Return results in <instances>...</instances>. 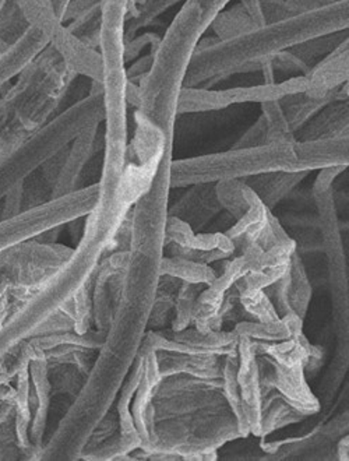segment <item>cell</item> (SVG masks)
Returning a JSON list of instances; mask_svg holds the SVG:
<instances>
[{
	"instance_id": "2e32d148",
	"label": "cell",
	"mask_w": 349,
	"mask_h": 461,
	"mask_svg": "<svg viewBox=\"0 0 349 461\" xmlns=\"http://www.w3.org/2000/svg\"><path fill=\"white\" fill-rule=\"evenodd\" d=\"M260 381L268 390H275L306 417L320 411V402L306 381L305 366H282L268 356H257Z\"/></svg>"
},
{
	"instance_id": "83f0119b",
	"label": "cell",
	"mask_w": 349,
	"mask_h": 461,
	"mask_svg": "<svg viewBox=\"0 0 349 461\" xmlns=\"http://www.w3.org/2000/svg\"><path fill=\"white\" fill-rule=\"evenodd\" d=\"M340 136H349L348 100L328 104L295 133V139L300 141L323 140Z\"/></svg>"
},
{
	"instance_id": "11a10c76",
	"label": "cell",
	"mask_w": 349,
	"mask_h": 461,
	"mask_svg": "<svg viewBox=\"0 0 349 461\" xmlns=\"http://www.w3.org/2000/svg\"><path fill=\"white\" fill-rule=\"evenodd\" d=\"M4 48L2 47V44H0V52H4Z\"/></svg>"
},
{
	"instance_id": "6da1fadb",
	"label": "cell",
	"mask_w": 349,
	"mask_h": 461,
	"mask_svg": "<svg viewBox=\"0 0 349 461\" xmlns=\"http://www.w3.org/2000/svg\"><path fill=\"white\" fill-rule=\"evenodd\" d=\"M349 27V0L298 16L267 23L228 40L199 41L184 77V87L211 88L240 73L260 72L262 63L306 41L345 32Z\"/></svg>"
},
{
	"instance_id": "7c38bea8",
	"label": "cell",
	"mask_w": 349,
	"mask_h": 461,
	"mask_svg": "<svg viewBox=\"0 0 349 461\" xmlns=\"http://www.w3.org/2000/svg\"><path fill=\"white\" fill-rule=\"evenodd\" d=\"M305 76L285 78L281 83L250 86V87L211 90L203 87H183L179 97L178 115L184 113H214L237 104L281 100L285 95L305 90Z\"/></svg>"
},
{
	"instance_id": "7dc6e473",
	"label": "cell",
	"mask_w": 349,
	"mask_h": 461,
	"mask_svg": "<svg viewBox=\"0 0 349 461\" xmlns=\"http://www.w3.org/2000/svg\"><path fill=\"white\" fill-rule=\"evenodd\" d=\"M95 7H101V0H69L65 13H63L62 23L67 24V23L83 16L85 13L95 9Z\"/></svg>"
},
{
	"instance_id": "f546056e",
	"label": "cell",
	"mask_w": 349,
	"mask_h": 461,
	"mask_svg": "<svg viewBox=\"0 0 349 461\" xmlns=\"http://www.w3.org/2000/svg\"><path fill=\"white\" fill-rule=\"evenodd\" d=\"M306 415L295 409L287 400L270 390L263 399L262 418H260V438L268 437L275 430L305 421Z\"/></svg>"
},
{
	"instance_id": "9c48e42d",
	"label": "cell",
	"mask_w": 349,
	"mask_h": 461,
	"mask_svg": "<svg viewBox=\"0 0 349 461\" xmlns=\"http://www.w3.org/2000/svg\"><path fill=\"white\" fill-rule=\"evenodd\" d=\"M98 182L0 220V252L83 219L97 204Z\"/></svg>"
},
{
	"instance_id": "8d00e7d4",
	"label": "cell",
	"mask_w": 349,
	"mask_h": 461,
	"mask_svg": "<svg viewBox=\"0 0 349 461\" xmlns=\"http://www.w3.org/2000/svg\"><path fill=\"white\" fill-rule=\"evenodd\" d=\"M260 108L267 129L265 144L292 143L297 140L288 126L284 113L281 110L280 100L265 101L260 104Z\"/></svg>"
},
{
	"instance_id": "30bf717a",
	"label": "cell",
	"mask_w": 349,
	"mask_h": 461,
	"mask_svg": "<svg viewBox=\"0 0 349 461\" xmlns=\"http://www.w3.org/2000/svg\"><path fill=\"white\" fill-rule=\"evenodd\" d=\"M30 25L44 32L60 57L77 76L103 85V59L98 50H91L60 22L49 0H16Z\"/></svg>"
},
{
	"instance_id": "cb8c5ba5",
	"label": "cell",
	"mask_w": 349,
	"mask_h": 461,
	"mask_svg": "<svg viewBox=\"0 0 349 461\" xmlns=\"http://www.w3.org/2000/svg\"><path fill=\"white\" fill-rule=\"evenodd\" d=\"M157 366L163 379L172 375H189L201 379H222L224 357L157 351Z\"/></svg>"
},
{
	"instance_id": "e575fe53",
	"label": "cell",
	"mask_w": 349,
	"mask_h": 461,
	"mask_svg": "<svg viewBox=\"0 0 349 461\" xmlns=\"http://www.w3.org/2000/svg\"><path fill=\"white\" fill-rule=\"evenodd\" d=\"M93 278L82 288H78L69 300L66 301L60 309L67 313L73 321V331L76 333H87L93 329V301H91V290H93Z\"/></svg>"
},
{
	"instance_id": "f1b7e54d",
	"label": "cell",
	"mask_w": 349,
	"mask_h": 461,
	"mask_svg": "<svg viewBox=\"0 0 349 461\" xmlns=\"http://www.w3.org/2000/svg\"><path fill=\"white\" fill-rule=\"evenodd\" d=\"M309 172L273 171L244 179L270 210H274L308 176Z\"/></svg>"
},
{
	"instance_id": "681fc988",
	"label": "cell",
	"mask_w": 349,
	"mask_h": 461,
	"mask_svg": "<svg viewBox=\"0 0 349 461\" xmlns=\"http://www.w3.org/2000/svg\"><path fill=\"white\" fill-rule=\"evenodd\" d=\"M239 4L246 9L247 13H249V16L252 17L256 27H262V25L265 24L260 0H239Z\"/></svg>"
},
{
	"instance_id": "1f68e13d",
	"label": "cell",
	"mask_w": 349,
	"mask_h": 461,
	"mask_svg": "<svg viewBox=\"0 0 349 461\" xmlns=\"http://www.w3.org/2000/svg\"><path fill=\"white\" fill-rule=\"evenodd\" d=\"M333 101L337 100H334V98L313 100V98H309L303 91H300V93L290 94V95L281 98L280 105L281 110L284 113L285 119H287L288 126L295 136V133L300 128H303L316 113H320L326 105L333 103Z\"/></svg>"
},
{
	"instance_id": "3957f363",
	"label": "cell",
	"mask_w": 349,
	"mask_h": 461,
	"mask_svg": "<svg viewBox=\"0 0 349 461\" xmlns=\"http://www.w3.org/2000/svg\"><path fill=\"white\" fill-rule=\"evenodd\" d=\"M103 116V85L93 83L88 95L58 113L24 143L0 158V202L50 157L69 146L78 134L101 125Z\"/></svg>"
},
{
	"instance_id": "ee69618b",
	"label": "cell",
	"mask_w": 349,
	"mask_h": 461,
	"mask_svg": "<svg viewBox=\"0 0 349 461\" xmlns=\"http://www.w3.org/2000/svg\"><path fill=\"white\" fill-rule=\"evenodd\" d=\"M174 298L176 295L156 294L150 315L147 321L148 330H164L166 326H171L174 319Z\"/></svg>"
},
{
	"instance_id": "f5cc1de1",
	"label": "cell",
	"mask_w": 349,
	"mask_h": 461,
	"mask_svg": "<svg viewBox=\"0 0 349 461\" xmlns=\"http://www.w3.org/2000/svg\"><path fill=\"white\" fill-rule=\"evenodd\" d=\"M147 0H129V9H128V17L130 16L131 13H134V10L139 9L141 5L146 4ZM126 17V19H128Z\"/></svg>"
},
{
	"instance_id": "5b68a950",
	"label": "cell",
	"mask_w": 349,
	"mask_h": 461,
	"mask_svg": "<svg viewBox=\"0 0 349 461\" xmlns=\"http://www.w3.org/2000/svg\"><path fill=\"white\" fill-rule=\"evenodd\" d=\"M297 140L292 143L232 147L231 150L204 154L192 158L174 159L169 166L172 191L197 184L244 181L273 171H300Z\"/></svg>"
},
{
	"instance_id": "ac0fdd59",
	"label": "cell",
	"mask_w": 349,
	"mask_h": 461,
	"mask_svg": "<svg viewBox=\"0 0 349 461\" xmlns=\"http://www.w3.org/2000/svg\"><path fill=\"white\" fill-rule=\"evenodd\" d=\"M138 356L141 358V376L138 390L134 393V402L130 405L134 425L140 435V450L146 449L156 428V412H154V399L157 389L163 377L157 366V351L153 347L141 343Z\"/></svg>"
},
{
	"instance_id": "52a82bcc",
	"label": "cell",
	"mask_w": 349,
	"mask_h": 461,
	"mask_svg": "<svg viewBox=\"0 0 349 461\" xmlns=\"http://www.w3.org/2000/svg\"><path fill=\"white\" fill-rule=\"evenodd\" d=\"M216 192L222 210L235 220V224L225 230V235L234 242V256L245 252L253 243L268 250L291 240L273 210L265 206L245 181L219 182Z\"/></svg>"
},
{
	"instance_id": "db71d44e",
	"label": "cell",
	"mask_w": 349,
	"mask_h": 461,
	"mask_svg": "<svg viewBox=\"0 0 349 461\" xmlns=\"http://www.w3.org/2000/svg\"><path fill=\"white\" fill-rule=\"evenodd\" d=\"M7 4V0H0V10L4 9V5Z\"/></svg>"
},
{
	"instance_id": "816d5d0a",
	"label": "cell",
	"mask_w": 349,
	"mask_h": 461,
	"mask_svg": "<svg viewBox=\"0 0 349 461\" xmlns=\"http://www.w3.org/2000/svg\"><path fill=\"white\" fill-rule=\"evenodd\" d=\"M49 2L50 5H52L53 9H55V12H57L60 22H62L63 13H65L66 6L69 4V0H49Z\"/></svg>"
},
{
	"instance_id": "44dd1931",
	"label": "cell",
	"mask_w": 349,
	"mask_h": 461,
	"mask_svg": "<svg viewBox=\"0 0 349 461\" xmlns=\"http://www.w3.org/2000/svg\"><path fill=\"white\" fill-rule=\"evenodd\" d=\"M129 0H101V53L103 66H119L125 63V24Z\"/></svg>"
},
{
	"instance_id": "9a60e30c",
	"label": "cell",
	"mask_w": 349,
	"mask_h": 461,
	"mask_svg": "<svg viewBox=\"0 0 349 461\" xmlns=\"http://www.w3.org/2000/svg\"><path fill=\"white\" fill-rule=\"evenodd\" d=\"M237 386L244 411V424L249 435L260 438L263 399L270 390L265 389L260 381L257 354L250 339L237 336Z\"/></svg>"
},
{
	"instance_id": "4fadbf2b",
	"label": "cell",
	"mask_w": 349,
	"mask_h": 461,
	"mask_svg": "<svg viewBox=\"0 0 349 461\" xmlns=\"http://www.w3.org/2000/svg\"><path fill=\"white\" fill-rule=\"evenodd\" d=\"M348 167H330L320 169L312 186V196L318 209V228L320 232L321 250L327 255L333 277L345 280V255L337 207L334 199L333 184L338 175Z\"/></svg>"
},
{
	"instance_id": "7402d4cb",
	"label": "cell",
	"mask_w": 349,
	"mask_h": 461,
	"mask_svg": "<svg viewBox=\"0 0 349 461\" xmlns=\"http://www.w3.org/2000/svg\"><path fill=\"white\" fill-rule=\"evenodd\" d=\"M128 260V250L108 253L103 256L94 273L93 290H91V301H93V321L95 330L106 334L112 321L113 305L112 295L110 290V278L115 271L122 270Z\"/></svg>"
},
{
	"instance_id": "d6986e66",
	"label": "cell",
	"mask_w": 349,
	"mask_h": 461,
	"mask_svg": "<svg viewBox=\"0 0 349 461\" xmlns=\"http://www.w3.org/2000/svg\"><path fill=\"white\" fill-rule=\"evenodd\" d=\"M101 125L91 126L82 134H78L69 146L65 147L59 176L50 189V199L72 194L82 187L80 184L85 167L97 151L98 131Z\"/></svg>"
},
{
	"instance_id": "8fae6325",
	"label": "cell",
	"mask_w": 349,
	"mask_h": 461,
	"mask_svg": "<svg viewBox=\"0 0 349 461\" xmlns=\"http://www.w3.org/2000/svg\"><path fill=\"white\" fill-rule=\"evenodd\" d=\"M222 379L172 375L159 382L154 399L156 421L227 407Z\"/></svg>"
},
{
	"instance_id": "ffe728a7",
	"label": "cell",
	"mask_w": 349,
	"mask_h": 461,
	"mask_svg": "<svg viewBox=\"0 0 349 461\" xmlns=\"http://www.w3.org/2000/svg\"><path fill=\"white\" fill-rule=\"evenodd\" d=\"M183 194L174 204H169L168 214L201 230L224 212L217 197L216 184H197L183 187Z\"/></svg>"
},
{
	"instance_id": "7bdbcfd3",
	"label": "cell",
	"mask_w": 349,
	"mask_h": 461,
	"mask_svg": "<svg viewBox=\"0 0 349 461\" xmlns=\"http://www.w3.org/2000/svg\"><path fill=\"white\" fill-rule=\"evenodd\" d=\"M231 0H184L181 12H183L201 32L206 34L212 20Z\"/></svg>"
},
{
	"instance_id": "f6af8a7d",
	"label": "cell",
	"mask_w": 349,
	"mask_h": 461,
	"mask_svg": "<svg viewBox=\"0 0 349 461\" xmlns=\"http://www.w3.org/2000/svg\"><path fill=\"white\" fill-rule=\"evenodd\" d=\"M116 432H119L118 414L110 409L91 430L90 437H88L87 442L85 443V447H83L82 455L90 452L94 447H97L106 439H110ZM82 455H80V457H82Z\"/></svg>"
},
{
	"instance_id": "8992f818",
	"label": "cell",
	"mask_w": 349,
	"mask_h": 461,
	"mask_svg": "<svg viewBox=\"0 0 349 461\" xmlns=\"http://www.w3.org/2000/svg\"><path fill=\"white\" fill-rule=\"evenodd\" d=\"M239 438H245L244 433L234 411L227 405L157 421L153 438L141 453L144 457L163 453L186 461H214L222 446Z\"/></svg>"
},
{
	"instance_id": "603a6c76",
	"label": "cell",
	"mask_w": 349,
	"mask_h": 461,
	"mask_svg": "<svg viewBox=\"0 0 349 461\" xmlns=\"http://www.w3.org/2000/svg\"><path fill=\"white\" fill-rule=\"evenodd\" d=\"M295 150L300 171L309 174L330 167L349 166V136L323 140H297Z\"/></svg>"
},
{
	"instance_id": "c3c4849f",
	"label": "cell",
	"mask_w": 349,
	"mask_h": 461,
	"mask_svg": "<svg viewBox=\"0 0 349 461\" xmlns=\"http://www.w3.org/2000/svg\"><path fill=\"white\" fill-rule=\"evenodd\" d=\"M156 47L151 48L150 52L147 53L146 57L136 60L130 68H126V78H128L129 83L139 85L141 78H143L144 76L147 75V72L150 70L151 62H153L154 50H156Z\"/></svg>"
},
{
	"instance_id": "484cf974",
	"label": "cell",
	"mask_w": 349,
	"mask_h": 461,
	"mask_svg": "<svg viewBox=\"0 0 349 461\" xmlns=\"http://www.w3.org/2000/svg\"><path fill=\"white\" fill-rule=\"evenodd\" d=\"M30 379H31L35 397L34 411H32L31 425H30V439L41 455L48 417H49L50 399H52V389L48 377V362L45 357L30 362Z\"/></svg>"
},
{
	"instance_id": "836d02e7",
	"label": "cell",
	"mask_w": 349,
	"mask_h": 461,
	"mask_svg": "<svg viewBox=\"0 0 349 461\" xmlns=\"http://www.w3.org/2000/svg\"><path fill=\"white\" fill-rule=\"evenodd\" d=\"M210 29L212 30L217 40H228V38L237 37V35L256 29V24L249 16L246 9L237 4L221 10L216 19L212 20Z\"/></svg>"
},
{
	"instance_id": "74e56055",
	"label": "cell",
	"mask_w": 349,
	"mask_h": 461,
	"mask_svg": "<svg viewBox=\"0 0 349 461\" xmlns=\"http://www.w3.org/2000/svg\"><path fill=\"white\" fill-rule=\"evenodd\" d=\"M206 285L201 284L182 283L176 298H174V319L171 330L182 331L189 328L193 321V309L200 293Z\"/></svg>"
},
{
	"instance_id": "ba28073f",
	"label": "cell",
	"mask_w": 349,
	"mask_h": 461,
	"mask_svg": "<svg viewBox=\"0 0 349 461\" xmlns=\"http://www.w3.org/2000/svg\"><path fill=\"white\" fill-rule=\"evenodd\" d=\"M73 248L62 243L35 240L0 252V294L9 293L14 301H27L57 275L69 260Z\"/></svg>"
},
{
	"instance_id": "7a4b0ae2",
	"label": "cell",
	"mask_w": 349,
	"mask_h": 461,
	"mask_svg": "<svg viewBox=\"0 0 349 461\" xmlns=\"http://www.w3.org/2000/svg\"><path fill=\"white\" fill-rule=\"evenodd\" d=\"M77 77L52 45L25 66L0 97V158L57 115Z\"/></svg>"
},
{
	"instance_id": "d590c367",
	"label": "cell",
	"mask_w": 349,
	"mask_h": 461,
	"mask_svg": "<svg viewBox=\"0 0 349 461\" xmlns=\"http://www.w3.org/2000/svg\"><path fill=\"white\" fill-rule=\"evenodd\" d=\"M235 333L237 336H244L253 341L262 343H277V341L287 340L291 337L290 324L287 319L281 318L277 321H245L235 324Z\"/></svg>"
},
{
	"instance_id": "4316f807",
	"label": "cell",
	"mask_w": 349,
	"mask_h": 461,
	"mask_svg": "<svg viewBox=\"0 0 349 461\" xmlns=\"http://www.w3.org/2000/svg\"><path fill=\"white\" fill-rule=\"evenodd\" d=\"M141 376V358L136 357L128 376L125 377L122 386L119 389L116 396L115 411L119 420V433L122 442L123 455L131 456V453L140 449L141 439L136 425H134L133 415H131L130 405L134 393L138 390L139 382Z\"/></svg>"
},
{
	"instance_id": "ab89813d",
	"label": "cell",
	"mask_w": 349,
	"mask_h": 461,
	"mask_svg": "<svg viewBox=\"0 0 349 461\" xmlns=\"http://www.w3.org/2000/svg\"><path fill=\"white\" fill-rule=\"evenodd\" d=\"M30 24L20 10L16 0H7L4 9L0 10V44L6 50L7 47L16 42Z\"/></svg>"
},
{
	"instance_id": "5bb4252c",
	"label": "cell",
	"mask_w": 349,
	"mask_h": 461,
	"mask_svg": "<svg viewBox=\"0 0 349 461\" xmlns=\"http://www.w3.org/2000/svg\"><path fill=\"white\" fill-rule=\"evenodd\" d=\"M234 253V242L225 232H200L182 220L168 214L164 256L214 265L229 259Z\"/></svg>"
},
{
	"instance_id": "277c9868",
	"label": "cell",
	"mask_w": 349,
	"mask_h": 461,
	"mask_svg": "<svg viewBox=\"0 0 349 461\" xmlns=\"http://www.w3.org/2000/svg\"><path fill=\"white\" fill-rule=\"evenodd\" d=\"M199 40L174 24H169L154 50L150 70L138 85V108L174 139L179 97Z\"/></svg>"
},
{
	"instance_id": "b9f144b4",
	"label": "cell",
	"mask_w": 349,
	"mask_h": 461,
	"mask_svg": "<svg viewBox=\"0 0 349 461\" xmlns=\"http://www.w3.org/2000/svg\"><path fill=\"white\" fill-rule=\"evenodd\" d=\"M237 291L240 305L244 306L252 321H263V323L280 321L281 318L273 303L268 300V296L265 295L264 290L237 288Z\"/></svg>"
},
{
	"instance_id": "e0dca14e",
	"label": "cell",
	"mask_w": 349,
	"mask_h": 461,
	"mask_svg": "<svg viewBox=\"0 0 349 461\" xmlns=\"http://www.w3.org/2000/svg\"><path fill=\"white\" fill-rule=\"evenodd\" d=\"M303 93L313 100H348L349 41L334 48L306 72Z\"/></svg>"
},
{
	"instance_id": "bcb514c9",
	"label": "cell",
	"mask_w": 349,
	"mask_h": 461,
	"mask_svg": "<svg viewBox=\"0 0 349 461\" xmlns=\"http://www.w3.org/2000/svg\"><path fill=\"white\" fill-rule=\"evenodd\" d=\"M265 138H267V129H265L264 119L260 115L256 123L250 126L232 147L262 146V144H265Z\"/></svg>"
},
{
	"instance_id": "f907efd6",
	"label": "cell",
	"mask_w": 349,
	"mask_h": 461,
	"mask_svg": "<svg viewBox=\"0 0 349 461\" xmlns=\"http://www.w3.org/2000/svg\"><path fill=\"white\" fill-rule=\"evenodd\" d=\"M348 443H349V438L348 435H343V438H341L340 442H338V447H337V457L338 460H348Z\"/></svg>"
},
{
	"instance_id": "d4e9b609",
	"label": "cell",
	"mask_w": 349,
	"mask_h": 461,
	"mask_svg": "<svg viewBox=\"0 0 349 461\" xmlns=\"http://www.w3.org/2000/svg\"><path fill=\"white\" fill-rule=\"evenodd\" d=\"M49 45L44 32L30 25L27 32L4 52H0V88L16 78L38 53Z\"/></svg>"
},
{
	"instance_id": "f35d334b",
	"label": "cell",
	"mask_w": 349,
	"mask_h": 461,
	"mask_svg": "<svg viewBox=\"0 0 349 461\" xmlns=\"http://www.w3.org/2000/svg\"><path fill=\"white\" fill-rule=\"evenodd\" d=\"M52 396L55 394H69L75 399L85 384V377L76 366L69 364L48 365Z\"/></svg>"
},
{
	"instance_id": "4dcf8cb0",
	"label": "cell",
	"mask_w": 349,
	"mask_h": 461,
	"mask_svg": "<svg viewBox=\"0 0 349 461\" xmlns=\"http://www.w3.org/2000/svg\"><path fill=\"white\" fill-rule=\"evenodd\" d=\"M312 301V284L309 281L305 265L300 252H295L288 268V303L291 311L305 319Z\"/></svg>"
},
{
	"instance_id": "d6a6232c",
	"label": "cell",
	"mask_w": 349,
	"mask_h": 461,
	"mask_svg": "<svg viewBox=\"0 0 349 461\" xmlns=\"http://www.w3.org/2000/svg\"><path fill=\"white\" fill-rule=\"evenodd\" d=\"M159 275L171 276L178 278L182 283L201 284L210 285L219 276L217 268L211 265L193 262V260L182 259V258H172L163 256L159 263Z\"/></svg>"
},
{
	"instance_id": "60d3db41",
	"label": "cell",
	"mask_w": 349,
	"mask_h": 461,
	"mask_svg": "<svg viewBox=\"0 0 349 461\" xmlns=\"http://www.w3.org/2000/svg\"><path fill=\"white\" fill-rule=\"evenodd\" d=\"M65 25L75 37L82 41L83 44L87 45L91 50H98L101 42V27H103L101 7H95Z\"/></svg>"
}]
</instances>
